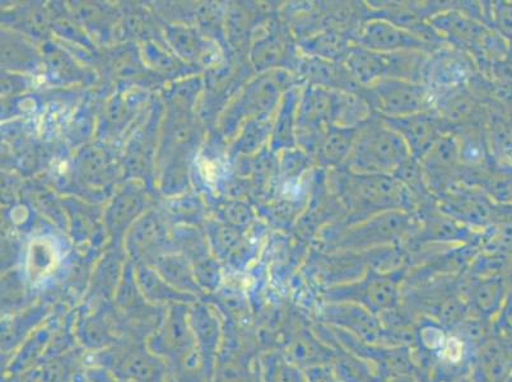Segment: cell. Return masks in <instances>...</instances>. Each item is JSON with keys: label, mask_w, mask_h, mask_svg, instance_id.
Masks as SVG:
<instances>
[{"label": "cell", "mask_w": 512, "mask_h": 382, "mask_svg": "<svg viewBox=\"0 0 512 382\" xmlns=\"http://www.w3.org/2000/svg\"><path fill=\"white\" fill-rule=\"evenodd\" d=\"M329 181L349 225L393 209H416L406 186L392 175L356 174L339 166L332 169Z\"/></svg>", "instance_id": "6da1fadb"}, {"label": "cell", "mask_w": 512, "mask_h": 382, "mask_svg": "<svg viewBox=\"0 0 512 382\" xmlns=\"http://www.w3.org/2000/svg\"><path fill=\"white\" fill-rule=\"evenodd\" d=\"M411 158V151L400 134L375 114L358 130L343 166L356 174L394 176Z\"/></svg>", "instance_id": "7a4b0ae2"}, {"label": "cell", "mask_w": 512, "mask_h": 382, "mask_svg": "<svg viewBox=\"0 0 512 382\" xmlns=\"http://www.w3.org/2000/svg\"><path fill=\"white\" fill-rule=\"evenodd\" d=\"M361 96L381 118H406L435 110V93L425 83L379 79L363 87Z\"/></svg>", "instance_id": "3957f363"}, {"label": "cell", "mask_w": 512, "mask_h": 382, "mask_svg": "<svg viewBox=\"0 0 512 382\" xmlns=\"http://www.w3.org/2000/svg\"><path fill=\"white\" fill-rule=\"evenodd\" d=\"M353 43L379 54H392L398 51H423L432 54L440 49L403 27L374 16L363 21L353 37Z\"/></svg>", "instance_id": "277c9868"}, {"label": "cell", "mask_w": 512, "mask_h": 382, "mask_svg": "<svg viewBox=\"0 0 512 382\" xmlns=\"http://www.w3.org/2000/svg\"><path fill=\"white\" fill-rule=\"evenodd\" d=\"M332 125V91L307 86L302 92L297 111V144L309 155H315L321 138Z\"/></svg>", "instance_id": "5b68a950"}, {"label": "cell", "mask_w": 512, "mask_h": 382, "mask_svg": "<svg viewBox=\"0 0 512 382\" xmlns=\"http://www.w3.org/2000/svg\"><path fill=\"white\" fill-rule=\"evenodd\" d=\"M473 67L469 54L449 44L444 45L428 57L423 83L434 92L464 86L472 79Z\"/></svg>", "instance_id": "8992f818"}, {"label": "cell", "mask_w": 512, "mask_h": 382, "mask_svg": "<svg viewBox=\"0 0 512 382\" xmlns=\"http://www.w3.org/2000/svg\"><path fill=\"white\" fill-rule=\"evenodd\" d=\"M381 119L400 134L407 143L412 157L420 162L444 135L451 133L448 129L450 125L442 120L435 110L406 118Z\"/></svg>", "instance_id": "52a82bcc"}, {"label": "cell", "mask_w": 512, "mask_h": 382, "mask_svg": "<svg viewBox=\"0 0 512 382\" xmlns=\"http://www.w3.org/2000/svg\"><path fill=\"white\" fill-rule=\"evenodd\" d=\"M414 220V214L404 209L379 213L365 221L349 225L344 231L343 241L352 245L393 241L411 231Z\"/></svg>", "instance_id": "ba28073f"}, {"label": "cell", "mask_w": 512, "mask_h": 382, "mask_svg": "<svg viewBox=\"0 0 512 382\" xmlns=\"http://www.w3.org/2000/svg\"><path fill=\"white\" fill-rule=\"evenodd\" d=\"M299 67L309 86L321 87L329 91L358 93V95L362 93L363 87L352 77L343 63L329 62V60L305 55Z\"/></svg>", "instance_id": "9c48e42d"}, {"label": "cell", "mask_w": 512, "mask_h": 382, "mask_svg": "<svg viewBox=\"0 0 512 382\" xmlns=\"http://www.w3.org/2000/svg\"><path fill=\"white\" fill-rule=\"evenodd\" d=\"M351 36L344 32L327 27L318 34L300 41V48L306 57L320 58L329 62H346L349 51L353 48Z\"/></svg>", "instance_id": "30bf717a"}, {"label": "cell", "mask_w": 512, "mask_h": 382, "mask_svg": "<svg viewBox=\"0 0 512 382\" xmlns=\"http://www.w3.org/2000/svg\"><path fill=\"white\" fill-rule=\"evenodd\" d=\"M360 128H343L337 125H330L327 132L321 138L315 152V160L320 166L335 167L343 166L348 160Z\"/></svg>", "instance_id": "8fae6325"}, {"label": "cell", "mask_w": 512, "mask_h": 382, "mask_svg": "<svg viewBox=\"0 0 512 382\" xmlns=\"http://www.w3.org/2000/svg\"><path fill=\"white\" fill-rule=\"evenodd\" d=\"M374 115L370 105L358 93L332 91V125L361 128Z\"/></svg>", "instance_id": "7c38bea8"}, {"label": "cell", "mask_w": 512, "mask_h": 382, "mask_svg": "<svg viewBox=\"0 0 512 382\" xmlns=\"http://www.w3.org/2000/svg\"><path fill=\"white\" fill-rule=\"evenodd\" d=\"M300 100V90L297 87H291L283 96L276 127H274V149L296 148L297 111H299Z\"/></svg>", "instance_id": "4fadbf2b"}, {"label": "cell", "mask_w": 512, "mask_h": 382, "mask_svg": "<svg viewBox=\"0 0 512 382\" xmlns=\"http://www.w3.org/2000/svg\"><path fill=\"white\" fill-rule=\"evenodd\" d=\"M344 65L362 87H369L384 78L383 54L362 48L360 45H353Z\"/></svg>", "instance_id": "5bb4252c"}, {"label": "cell", "mask_w": 512, "mask_h": 382, "mask_svg": "<svg viewBox=\"0 0 512 382\" xmlns=\"http://www.w3.org/2000/svg\"><path fill=\"white\" fill-rule=\"evenodd\" d=\"M256 64L262 67L279 64L285 59V48L281 40H265L260 44L258 54H256Z\"/></svg>", "instance_id": "9a60e30c"}, {"label": "cell", "mask_w": 512, "mask_h": 382, "mask_svg": "<svg viewBox=\"0 0 512 382\" xmlns=\"http://www.w3.org/2000/svg\"><path fill=\"white\" fill-rule=\"evenodd\" d=\"M268 129L267 125L263 124L262 120L251 121L244 139H242V151L250 152L258 148L263 143L265 137H267Z\"/></svg>", "instance_id": "2e32d148"}, {"label": "cell", "mask_w": 512, "mask_h": 382, "mask_svg": "<svg viewBox=\"0 0 512 382\" xmlns=\"http://www.w3.org/2000/svg\"><path fill=\"white\" fill-rule=\"evenodd\" d=\"M161 232L160 221L156 216L144 217L141 222L134 228V239L137 242H150Z\"/></svg>", "instance_id": "e0dca14e"}, {"label": "cell", "mask_w": 512, "mask_h": 382, "mask_svg": "<svg viewBox=\"0 0 512 382\" xmlns=\"http://www.w3.org/2000/svg\"><path fill=\"white\" fill-rule=\"evenodd\" d=\"M139 199L136 197H130V195H124L123 198H119L118 203L113 209V218L116 221L128 220L136 213L138 208Z\"/></svg>", "instance_id": "ac0fdd59"}, {"label": "cell", "mask_w": 512, "mask_h": 382, "mask_svg": "<svg viewBox=\"0 0 512 382\" xmlns=\"http://www.w3.org/2000/svg\"><path fill=\"white\" fill-rule=\"evenodd\" d=\"M225 217L228 222L234 223V225H245V223L253 220V213L244 204L234 203L226 208Z\"/></svg>", "instance_id": "d6986e66"}, {"label": "cell", "mask_w": 512, "mask_h": 382, "mask_svg": "<svg viewBox=\"0 0 512 382\" xmlns=\"http://www.w3.org/2000/svg\"><path fill=\"white\" fill-rule=\"evenodd\" d=\"M237 234L232 228H222L220 232V241L225 248H231L237 242Z\"/></svg>", "instance_id": "ffe728a7"}]
</instances>
